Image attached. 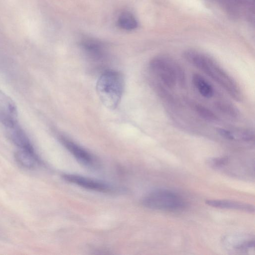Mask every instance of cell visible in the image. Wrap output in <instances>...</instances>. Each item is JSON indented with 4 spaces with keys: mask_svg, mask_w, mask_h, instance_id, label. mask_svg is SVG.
Wrapping results in <instances>:
<instances>
[{
    "mask_svg": "<svg viewBox=\"0 0 255 255\" xmlns=\"http://www.w3.org/2000/svg\"><path fill=\"white\" fill-rule=\"evenodd\" d=\"M59 140L63 146L80 163L89 167L95 166V159L87 150L66 137L60 136Z\"/></svg>",
    "mask_w": 255,
    "mask_h": 255,
    "instance_id": "obj_7",
    "label": "cell"
},
{
    "mask_svg": "<svg viewBox=\"0 0 255 255\" xmlns=\"http://www.w3.org/2000/svg\"><path fill=\"white\" fill-rule=\"evenodd\" d=\"M194 86L199 94L206 98H210L214 94L212 86L202 75L195 73L192 77Z\"/></svg>",
    "mask_w": 255,
    "mask_h": 255,
    "instance_id": "obj_13",
    "label": "cell"
},
{
    "mask_svg": "<svg viewBox=\"0 0 255 255\" xmlns=\"http://www.w3.org/2000/svg\"><path fill=\"white\" fill-rule=\"evenodd\" d=\"M183 57L219 85L233 99L240 101L242 94L234 79L214 59L195 50H187Z\"/></svg>",
    "mask_w": 255,
    "mask_h": 255,
    "instance_id": "obj_1",
    "label": "cell"
},
{
    "mask_svg": "<svg viewBox=\"0 0 255 255\" xmlns=\"http://www.w3.org/2000/svg\"><path fill=\"white\" fill-rule=\"evenodd\" d=\"M217 130L221 136L229 140L250 141L254 139V132L251 129L222 128Z\"/></svg>",
    "mask_w": 255,
    "mask_h": 255,
    "instance_id": "obj_9",
    "label": "cell"
},
{
    "mask_svg": "<svg viewBox=\"0 0 255 255\" xmlns=\"http://www.w3.org/2000/svg\"><path fill=\"white\" fill-rule=\"evenodd\" d=\"M17 162L23 167L32 168L37 163L38 160L33 148H19L15 153Z\"/></svg>",
    "mask_w": 255,
    "mask_h": 255,
    "instance_id": "obj_12",
    "label": "cell"
},
{
    "mask_svg": "<svg viewBox=\"0 0 255 255\" xmlns=\"http://www.w3.org/2000/svg\"><path fill=\"white\" fill-rule=\"evenodd\" d=\"M83 48L88 57L95 62H100L104 58L105 54L102 45L97 41L87 39L82 44Z\"/></svg>",
    "mask_w": 255,
    "mask_h": 255,
    "instance_id": "obj_11",
    "label": "cell"
},
{
    "mask_svg": "<svg viewBox=\"0 0 255 255\" xmlns=\"http://www.w3.org/2000/svg\"><path fill=\"white\" fill-rule=\"evenodd\" d=\"M0 123L5 127L18 123L16 105L12 99L0 90Z\"/></svg>",
    "mask_w": 255,
    "mask_h": 255,
    "instance_id": "obj_5",
    "label": "cell"
},
{
    "mask_svg": "<svg viewBox=\"0 0 255 255\" xmlns=\"http://www.w3.org/2000/svg\"><path fill=\"white\" fill-rule=\"evenodd\" d=\"M229 159L226 157H213L207 160L208 164L213 168H221L227 164Z\"/></svg>",
    "mask_w": 255,
    "mask_h": 255,
    "instance_id": "obj_17",
    "label": "cell"
},
{
    "mask_svg": "<svg viewBox=\"0 0 255 255\" xmlns=\"http://www.w3.org/2000/svg\"><path fill=\"white\" fill-rule=\"evenodd\" d=\"M149 69L159 83L169 88L178 84L183 87L186 84L184 69L175 60L164 55L156 56L149 62Z\"/></svg>",
    "mask_w": 255,
    "mask_h": 255,
    "instance_id": "obj_2",
    "label": "cell"
},
{
    "mask_svg": "<svg viewBox=\"0 0 255 255\" xmlns=\"http://www.w3.org/2000/svg\"><path fill=\"white\" fill-rule=\"evenodd\" d=\"M206 204L217 208L236 210L252 213L255 211L253 205L243 202L228 200H208Z\"/></svg>",
    "mask_w": 255,
    "mask_h": 255,
    "instance_id": "obj_10",
    "label": "cell"
},
{
    "mask_svg": "<svg viewBox=\"0 0 255 255\" xmlns=\"http://www.w3.org/2000/svg\"><path fill=\"white\" fill-rule=\"evenodd\" d=\"M190 103L193 110L202 119L210 122L218 120V117L215 113L206 107L195 102H190Z\"/></svg>",
    "mask_w": 255,
    "mask_h": 255,
    "instance_id": "obj_15",
    "label": "cell"
},
{
    "mask_svg": "<svg viewBox=\"0 0 255 255\" xmlns=\"http://www.w3.org/2000/svg\"><path fill=\"white\" fill-rule=\"evenodd\" d=\"M62 178L68 182L92 191L108 192L112 189L110 185L105 182L79 175L64 174Z\"/></svg>",
    "mask_w": 255,
    "mask_h": 255,
    "instance_id": "obj_6",
    "label": "cell"
},
{
    "mask_svg": "<svg viewBox=\"0 0 255 255\" xmlns=\"http://www.w3.org/2000/svg\"><path fill=\"white\" fill-rule=\"evenodd\" d=\"M124 89V79L118 71L108 70L99 77L96 84L98 96L107 108L115 109L119 105Z\"/></svg>",
    "mask_w": 255,
    "mask_h": 255,
    "instance_id": "obj_3",
    "label": "cell"
},
{
    "mask_svg": "<svg viewBox=\"0 0 255 255\" xmlns=\"http://www.w3.org/2000/svg\"><path fill=\"white\" fill-rule=\"evenodd\" d=\"M142 204L149 209L169 211L180 210L186 206L181 196L166 189H156L149 192L143 198Z\"/></svg>",
    "mask_w": 255,
    "mask_h": 255,
    "instance_id": "obj_4",
    "label": "cell"
},
{
    "mask_svg": "<svg viewBox=\"0 0 255 255\" xmlns=\"http://www.w3.org/2000/svg\"><path fill=\"white\" fill-rule=\"evenodd\" d=\"M118 23L122 29L131 30L137 26V21L134 16L130 12H124L119 17Z\"/></svg>",
    "mask_w": 255,
    "mask_h": 255,
    "instance_id": "obj_14",
    "label": "cell"
},
{
    "mask_svg": "<svg viewBox=\"0 0 255 255\" xmlns=\"http://www.w3.org/2000/svg\"><path fill=\"white\" fill-rule=\"evenodd\" d=\"M217 108L223 114L235 118L239 116L238 109L232 104L225 101H218L215 103Z\"/></svg>",
    "mask_w": 255,
    "mask_h": 255,
    "instance_id": "obj_16",
    "label": "cell"
},
{
    "mask_svg": "<svg viewBox=\"0 0 255 255\" xmlns=\"http://www.w3.org/2000/svg\"><path fill=\"white\" fill-rule=\"evenodd\" d=\"M5 128L8 138L19 148H33L29 138L18 123Z\"/></svg>",
    "mask_w": 255,
    "mask_h": 255,
    "instance_id": "obj_8",
    "label": "cell"
}]
</instances>
